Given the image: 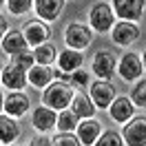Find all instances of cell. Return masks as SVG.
<instances>
[{
  "instance_id": "24",
  "label": "cell",
  "mask_w": 146,
  "mask_h": 146,
  "mask_svg": "<svg viewBox=\"0 0 146 146\" xmlns=\"http://www.w3.org/2000/svg\"><path fill=\"white\" fill-rule=\"evenodd\" d=\"M95 146H124V139H122V135H117L115 131H104L102 137L95 142Z\"/></svg>"
},
{
  "instance_id": "17",
  "label": "cell",
  "mask_w": 146,
  "mask_h": 146,
  "mask_svg": "<svg viewBox=\"0 0 146 146\" xmlns=\"http://www.w3.org/2000/svg\"><path fill=\"white\" fill-rule=\"evenodd\" d=\"M36 13L40 16V20H55L64 9L62 0H36L33 2Z\"/></svg>"
},
{
  "instance_id": "10",
  "label": "cell",
  "mask_w": 146,
  "mask_h": 146,
  "mask_svg": "<svg viewBox=\"0 0 146 146\" xmlns=\"http://www.w3.org/2000/svg\"><path fill=\"white\" fill-rule=\"evenodd\" d=\"M29 75L25 69H20L18 64H7L5 69H2V84L7 86V89H13V91H20V89H25V84H27Z\"/></svg>"
},
{
  "instance_id": "20",
  "label": "cell",
  "mask_w": 146,
  "mask_h": 146,
  "mask_svg": "<svg viewBox=\"0 0 146 146\" xmlns=\"http://www.w3.org/2000/svg\"><path fill=\"white\" fill-rule=\"evenodd\" d=\"M29 75V82L38 86V89H42V86H51V78H53V71L49 69V66H42V64H36L31 71L27 73Z\"/></svg>"
},
{
  "instance_id": "28",
  "label": "cell",
  "mask_w": 146,
  "mask_h": 146,
  "mask_svg": "<svg viewBox=\"0 0 146 146\" xmlns=\"http://www.w3.org/2000/svg\"><path fill=\"white\" fill-rule=\"evenodd\" d=\"M31 7H33V2H29V0H9V2H7V9H9L11 13H16V16L27 13Z\"/></svg>"
},
{
  "instance_id": "15",
  "label": "cell",
  "mask_w": 146,
  "mask_h": 146,
  "mask_svg": "<svg viewBox=\"0 0 146 146\" xmlns=\"http://www.w3.org/2000/svg\"><path fill=\"white\" fill-rule=\"evenodd\" d=\"M133 113H135V104L131 98H117V100L111 104V117L115 122H124L128 124L133 119Z\"/></svg>"
},
{
  "instance_id": "7",
  "label": "cell",
  "mask_w": 146,
  "mask_h": 146,
  "mask_svg": "<svg viewBox=\"0 0 146 146\" xmlns=\"http://www.w3.org/2000/svg\"><path fill=\"white\" fill-rule=\"evenodd\" d=\"M117 71H119V75H122V80L131 82V80H135V78L142 75V71H144V62H142V58H139L137 53L131 51V53H124V55H122Z\"/></svg>"
},
{
  "instance_id": "31",
  "label": "cell",
  "mask_w": 146,
  "mask_h": 146,
  "mask_svg": "<svg viewBox=\"0 0 146 146\" xmlns=\"http://www.w3.org/2000/svg\"><path fill=\"white\" fill-rule=\"evenodd\" d=\"M142 62H144V69H146V53L142 55Z\"/></svg>"
},
{
  "instance_id": "25",
  "label": "cell",
  "mask_w": 146,
  "mask_h": 146,
  "mask_svg": "<svg viewBox=\"0 0 146 146\" xmlns=\"http://www.w3.org/2000/svg\"><path fill=\"white\" fill-rule=\"evenodd\" d=\"M131 100H133V104L146 109V80H142V82L135 84V89L131 91Z\"/></svg>"
},
{
  "instance_id": "8",
  "label": "cell",
  "mask_w": 146,
  "mask_h": 146,
  "mask_svg": "<svg viewBox=\"0 0 146 146\" xmlns=\"http://www.w3.org/2000/svg\"><path fill=\"white\" fill-rule=\"evenodd\" d=\"M91 100L95 102L98 109H111V104L117 100V98H115V89H113L109 82L98 80V82L91 84Z\"/></svg>"
},
{
  "instance_id": "5",
  "label": "cell",
  "mask_w": 146,
  "mask_h": 146,
  "mask_svg": "<svg viewBox=\"0 0 146 146\" xmlns=\"http://www.w3.org/2000/svg\"><path fill=\"white\" fill-rule=\"evenodd\" d=\"M146 0H115L113 2V11L117 13L122 22H137L144 13Z\"/></svg>"
},
{
  "instance_id": "30",
  "label": "cell",
  "mask_w": 146,
  "mask_h": 146,
  "mask_svg": "<svg viewBox=\"0 0 146 146\" xmlns=\"http://www.w3.org/2000/svg\"><path fill=\"white\" fill-rule=\"evenodd\" d=\"M29 146H53V139H49L46 135H36V137H31Z\"/></svg>"
},
{
  "instance_id": "9",
  "label": "cell",
  "mask_w": 146,
  "mask_h": 146,
  "mask_svg": "<svg viewBox=\"0 0 146 146\" xmlns=\"http://www.w3.org/2000/svg\"><path fill=\"white\" fill-rule=\"evenodd\" d=\"M115 69H117V64H115V55L111 53V51H98V53L93 55V71H95V75L100 78V80H109L111 75L115 73Z\"/></svg>"
},
{
  "instance_id": "18",
  "label": "cell",
  "mask_w": 146,
  "mask_h": 146,
  "mask_svg": "<svg viewBox=\"0 0 146 146\" xmlns=\"http://www.w3.org/2000/svg\"><path fill=\"white\" fill-rule=\"evenodd\" d=\"M58 64H60V71L62 73L80 71V69H82V53H80V51H73V49H66V51L60 53Z\"/></svg>"
},
{
  "instance_id": "11",
  "label": "cell",
  "mask_w": 146,
  "mask_h": 146,
  "mask_svg": "<svg viewBox=\"0 0 146 146\" xmlns=\"http://www.w3.org/2000/svg\"><path fill=\"white\" fill-rule=\"evenodd\" d=\"M2 106H5V113H7V115L20 117V115H25L29 111V98L20 91H13L5 98V104H2Z\"/></svg>"
},
{
  "instance_id": "12",
  "label": "cell",
  "mask_w": 146,
  "mask_h": 146,
  "mask_svg": "<svg viewBox=\"0 0 146 146\" xmlns=\"http://www.w3.org/2000/svg\"><path fill=\"white\" fill-rule=\"evenodd\" d=\"M137 38H139V27H137L135 22H117L113 27V40L119 46L133 44Z\"/></svg>"
},
{
  "instance_id": "16",
  "label": "cell",
  "mask_w": 146,
  "mask_h": 146,
  "mask_svg": "<svg viewBox=\"0 0 146 146\" xmlns=\"http://www.w3.org/2000/svg\"><path fill=\"white\" fill-rule=\"evenodd\" d=\"M27 38L22 31H9L7 36L2 38V49L7 51L9 55H20V53H27Z\"/></svg>"
},
{
  "instance_id": "27",
  "label": "cell",
  "mask_w": 146,
  "mask_h": 146,
  "mask_svg": "<svg viewBox=\"0 0 146 146\" xmlns=\"http://www.w3.org/2000/svg\"><path fill=\"white\" fill-rule=\"evenodd\" d=\"M53 146H82V142L71 133H58L53 137Z\"/></svg>"
},
{
  "instance_id": "2",
  "label": "cell",
  "mask_w": 146,
  "mask_h": 146,
  "mask_svg": "<svg viewBox=\"0 0 146 146\" xmlns=\"http://www.w3.org/2000/svg\"><path fill=\"white\" fill-rule=\"evenodd\" d=\"M89 22L98 33H106L113 29V9L109 2H95L89 11Z\"/></svg>"
},
{
  "instance_id": "22",
  "label": "cell",
  "mask_w": 146,
  "mask_h": 146,
  "mask_svg": "<svg viewBox=\"0 0 146 146\" xmlns=\"http://www.w3.org/2000/svg\"><path fill=\"white\" fill-rule=\"evenodd\" d=\"M78 119L80 117H78L73 111H62V113L58 115V131H60V133H71V131H75V128L80 126Z\"/></svg>"
},
{
  "instance_id": "13",
  "label": "cell",
  "mask_w": 146,
  "mask_h": 146,
  "mask_svg": "<svg viewBox=\"0 0 146 146\" xmlns=\"http://www.w3.org/2000/svg\"><path fill=\"white\" fill-rule=\"evenodd\" d=\"M78 137L84 146H93L102 137V126L98 119H84L78 126Z\"/></svg>"
},
{
  "instance_id": "19",
  "label": "cell",
  "mask_w": 146,
  "mask_h": 146,
  "mask_svg": "<svg viewBox=\"0 0 146 146\" xmlns=\"http://www.w3.org/2000/svg\"><path fill=\"white\" fill-rule=\"evenodd\" d=\"M0 142H2V146H11L13 142H16V137L20 135V126L13 122L11 117H7V113L0 117Z\"/></svg>"
},
{
  "instance_id": "21",
  "label": "cell",
  "mask_w": 146,
  "mask_h": 146,
  "mask_svg": "<svg viewBox=\"0 0 146 146\" xmlns=\"http://www.w3.org/2000/svg\"><path fill=\"white\" fill-rule=\"evenodd\" d=\"M71 111L78 115V117H84V119H91L93 113H95V109H93V102L89 100L86 95H82V93H78V95L73 98Z\"/></svg>"
},
{
  "instance_id": "26",
  "label": "cell",
  "mask_w": 146,
  "mask_h": 146,
  "mask_svg": "<svg viewBox=\"0 0 146 146\" xmlns=\"http://www.w3.org/2000/svg\"><path fill=\"white\" fill-rule=\"evenodd\" d=\"M11 62L13 64H18L20 69H25V71H31V69H33V66H36V55L33 53H20V55H16V58H13V60H11Z\"/></svg>"
},
{
  "instance_id": "4",
  "label": "cell",
  "mask_w": 146,
  "mask_h": 146,
  "mask_svg": "<svg viewBox=\"0 0 146 146\" xmlns=\"http://www.w3.org/2000/svg\"><path fill=\"white\" fill-rule=\"evenodd\" d=\"M122 139L126 146H146V117H133L122 128Z\"/></svg>"
},
{
  "instance_id": "3",
  "label": "cell",
  "mask_w": 146,
  "mask_h": 146,
  "mask_svg": "<svg viewBox=\"0 0 146 146\" xmlns=\"http://www.w3.org/2000/svg\"><path fill=\"white\" fill-rule=\"evenodd\" d=\"M64 40H66L69 49H73V51H82V49H86V46L91 44L93 33H91V29L86 27V25H80V22H71V25L66 27Z\"/></svg>"
},
{
  "instance_id": "6",
  "label": "cell",
  "mask_w": 146,
  "mask_h": 146,
  "mask_svg": "<svg viewBox=\"0 0 146 146\" xmlns=\"http://www.w3.org/2000/svg\"><path fill=\"white\" fill-rule=\"evenodd\" d=\"M25 38H27V42L31 46H42L46 44V40L51 38V29H49V25H44V22H40V20H29L27 25H25Z\"/></svg>"
},
{
  "instance_id": "14",
  "label": "cell",
  "mask_w": 146,
  "mask_h": 146,
  "mask_svg": "<svg viewBox=\"0 0 146 146\" xmlns=\"http://www.w3.org/2000/svg\"><path fill=\"white\" fill-rule=\"evenodd\" d=\"M31 122L38 131H51L53 126H58V113L49 106H38L31 115Z\"/></svg>"
},
{
  "instance_id": "1",
  "label": "cell",
  "mask_w": 146,
  "mask_h": 146,
  "mask_svg": "<svg viewBox=\"0 0 146 146\" xmlns=\"http://www.w3.org/2000/svg\"><path fill=\"white\" fill-rule=\"evenodd\" d=\"M73 98H75V93H73L71 84L66 82H55L51 86H46L44 95H42L44 106H49L53 111H66V106L73 104Z\"/></svg>"
},
{
  "instance_id": "29",
  "label": "cell",
  "mask_w": 146,
  "mask_h": 146,
  "mask_svg": "<svg viewBox=\"0 0 146 146\" xmlns=\"http://www.w3.org/2000/svg\"><path fill=\"white\" fill-rule=\"evenodd\" d=\"M71 82H73V84H80V86H84V84L89 82V73L82 71V69H80V71H75V73L71 75Z\"/></svg>"
},
{
  "instance_id": "23",
  "label": "cell",
  "mask_w": 146,
  "mask_h": 146,
  "mask_svg": "<svg viewBox=\"0 0 146 146\" xmlns=\"http://www.w3.org/2000/svg\"><path fill=\"white\" fill-rule=\"evenodd\" d=\"M33 55H36V62L38 64L49 66V64L55 60V46L53 44H42V46H38L36 51H33Z\"/></svg>"
}]
</instances>
